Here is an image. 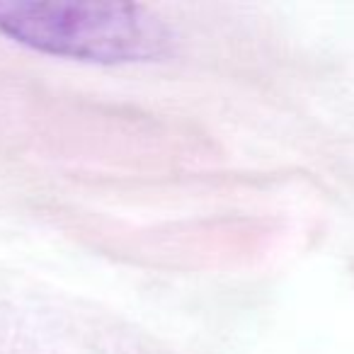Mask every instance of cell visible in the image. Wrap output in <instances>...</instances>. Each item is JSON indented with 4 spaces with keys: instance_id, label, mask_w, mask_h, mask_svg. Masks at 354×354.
I'll return each instance as SVG.
<instances>
[{
    "instance_id": "cell-1",
    "label": "cell",
    "mask_w": 354,
    "mask_h": 354,
    "mask_svg": "<svg viewBox=\"0 0 354 354\" xmlns=\"http://www.w3.org/2000/svg\"><path fill=\"white\" fill-rule=\"evenodd\" d=\"M0 32L46 54L100 64L151 61L172 49V32L131 3L0 0Z\"/></svg>"
}]
</instances>
